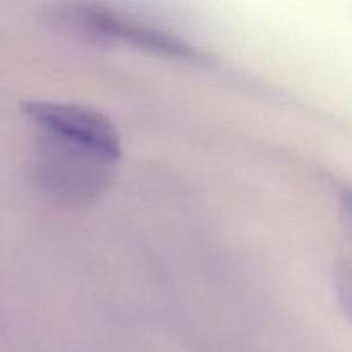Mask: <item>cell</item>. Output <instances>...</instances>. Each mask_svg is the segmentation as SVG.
I'll return each mask as SVG.
<instances>
[{"label": "cell", "mask_w": 352, "mask_h": 352, "mask_svg": "<svg viewBox=\"0 0 352 352\" xmlns=\"http://www.w3.org/2000/svg\"><path fill=\"white\" fill-rule=\"evenodd\" d=\"M116 162L79 144L40 134L33 151L38 188L50 199L67 206L95 201L109 186Z\"/></svg>", "instance_id": "obj_1"}, {"label": "cell", "mask_w": 352, "mask_h": 352, "mask_svg": "<svg viewBox=\"0 0 352 352\" xmlns=\"http://www.w3.org/2000/svg\"><path fill=\"white\" fill-rule=\"evenodd\" d=\"M342 205L352 222V191H344ZM339 299L346 315L352 320V261L346 265L339 277Z\"/></svg>", "instance_id": "obj_4"}, {"label": "cell", "mask_w": 352, "mask_h": 352, "mask_svg": "<svg viewBox=\"0 0 352 352\" xmlns=\"http://www.w3.org/2000/svg\"><path fill=\"white\" fill-rule=\"evenodd\" d=\"M76 28L100 41H119L162 57L195 60L199 52L189 41L167 30L122 16L102 6H79L71 14Z\"/></svg>", "instance_id": "obj_3"}, {"label": "cell", "mask_w": 352, "mask_h": 352, "mask_svg": "<svg viewBox=\"0 0 352 352\" xmlns=\"http://www.w3.org/2000/svg\"><path fill=\"white\" fill-rule=\"evenodd\" d=\"M23 116L40 134L58 138L116 162L122 153L120 134L105 113L74 103L31 100L21 105Z\"/></svg>", "instance_id": "obj_2"}]
</instances>
